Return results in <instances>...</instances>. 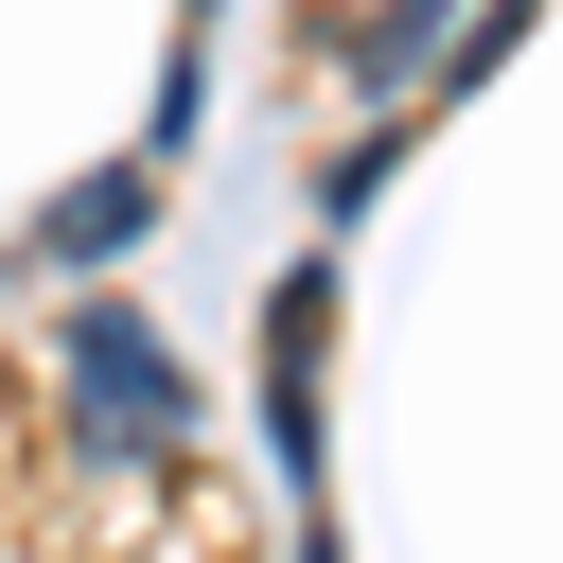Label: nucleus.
I'll list each match as a JSON object with an SVG mask.
<instances>
[{"mask_svg": "<svg viewBox=\"0 0 563 563\" xmlns=\"http://www.w3.org/2000/svg\"><path fill=\"white\" fill-rule=\"evenodd\" d=\"M70 405H88V440H123V457H158V440L194 422V405H176V352H158L141 317H106V299L70 317Z\"/></svg>", "mask_w": 563, "mask_h": 563, "instance_id": "1", "label": "nucleus"}, {"mask_svg": "<svg viewBox=\"0 0 563 563\" xmlns=\"http://www.w3.org/2000/svg\"><path fill=\"white\" fill-rule=\"evenodd\" d=\"M141 211H158V176H70V194L35 211V246H53V264H106V246H141Z\"/></svg>", "mask_w": 563, "mask_h": 563, "instance_id": "2", "label": "nucleus"}]
</instances>
